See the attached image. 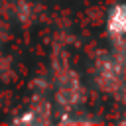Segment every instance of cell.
<instances>
[{
    "instance_id": "cell-1",
    "label": "cell",
    "mask_w": 126,
    "mask_h": 126,
    "mask_svg": "<svg viewBox=\"0 0 126 126\" xmlns=\"http://www.w3.org/2000/svg\"><path fill=\"white\" fill-rule=\"evenodd\" d=\"M106 32L114 39L126 37V0L120 4H114L106 16Z\"/></svg>"
}]
</instances>
